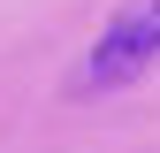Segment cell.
Wrapping results in <instances>:
<instances>
[{"label":"cell","instance_id":"obj_1","mask_svg":"<svg viewBox=\"0 0 160 153\" xmlns=\"http://www.w3.org/2000/svg\"><path fill=\"white\" fill-rule=\"evenodd\" d=\"M160 61V0H130L107 31L92 38L84 69H76V92H114V84H137Z\"/></svg>","mask_w":160,"mask_h":153}]
</instances>
